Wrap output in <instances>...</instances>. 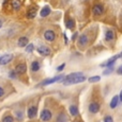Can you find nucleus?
Wrapping results in <instances>:
<instances>
[{
	"instance_id": "obj_1",
	"label": "nucleus",
	"mask_w": 122,
	"mask_h": 122,
	"mask_svg": "<svg viewBox=\"0 0 122 122\" xmlns=\"http://www.w3.org/2000/svg\"><path fill=\"white\" fill-rule=\"evenodd\" d=\"M86 80L85 76L80 72H75V73L69 74L67 76H65L64 79H62V83L64 85H70V84H78L81 83Z\"/></svg>"
},
{
	"instance_id": "obj_2",
	"label": "nucleus",
	"mask_w": 122,
	"mask_h": 122,
	"mask_svg": "<svg viewBox=\"0 0 122 122\" xmlns=\"http://www.w3.org/2000/svg\"><path fill=\"white\" fill-rule=\"evenodd\" d=\"M13 60L12 54H4L0 56V65H6L8 63H10Z\"/></svg>"
},
{
	"instance_id": "obj_3",
	"label": "nucleus",
	"mask_w": 122,
	"mask_h": 122,
	"mask_svg": "<svg viewBox=\"0 0 122 122\" xmlns=\"http://www.w3.org/2000/svg\"><path fill=\"white\" fill-rule=\"evenodd\" d=\"M51 119V112L48 111V109H44L43 112H41V120L42 121H49Z\"/></svg>"
},
{
	"instance_id": "obj_4",
	"label": "nucleus",
	"mask_w": 122,
	"mask_h": 122,
	"mask_svg": "<svg viewBox=\"0 0 122 122\" xmlns=\"http://www.w3.org/2000/svg\"><path fill=\"white\" fill-rule=\"evenodd\" d=\"M44 37H45L46 41H54L56 38V35H55V32L51 31V30H47V31L44 33Z\"/></svg>"
},
{
	"instance_id": "obj_5",
	"label": "nucleus",
	"mask_w": 122,
	"mask_h": 122,
	"mask_svg": "<svg viewBox=\"0 0 122 122\" xmlns=\"http://www.w3.org/2000/svg\"><path fill=\"white\" fill-rule=\"evenodd\" d=\"M92 11H93V14H94V15H102L103 12H104V8H103V5L101 3H98L93 6Z\"/></svg>"
},
{
	"instance_id": "obj_6",
	"label": "nucleus",
	"mask_w": 122,
	"mask_h": 122,
	"mask_svg": "<svg viewBox=\"0 0 122 122\" xmlns=\"http://www.w3.org/2000/svg\"><path fill=\"white\" fill-rule=\"evenodd\" d=\"M37 52L40 53V54L42 55H49L50 54V49L48 48V47H45V46H41L37 48Z\"/></svg>"
},
{
	"instance_id": "obj_7",
	"label": "nucleus",
	"mask_w": 122,
	"mask_h": 122,
	"mask_svg": "<svg viewBox=\"0 0 122 122\" xmlns=\"http://www.w3.org/2000/svg\"><path fill=\"white\" fill-rule=\"evenodd\" d=\"M61 79H63L62 76H55V78L45 80V81L42 83V85H49V84H53V83H55V82H57V81H60Z\"/></svg>"
},
{
	"instance_id": "obj_8",
	"label": "nucleus",
	"mask_w": 122,
	"mask_h": 122,
	"mask_svg": "<svg viewBox=\"0 0 122 122\" xmlns=\"http://www.w3.org/2000/svg\"><path fill=\"white\" fill-rule=\"evenodd\" d=\"M26 70H27V66H26V64H19L17 65L15 68V72L18 74H23L26 72Z\"/></svg>"
},
{
	"instance_id": "obj_9",
	"label": "nucleus",
	"mask_w": 122,
	"mask_h": 122,
	"mask_svg": "<svg viewBox=\"0 0 122 122\" xmlns=\"http://www.w3.org/2000/svg\"><path fill=\"white\" fill-rule=\"evenodd\" d=\"M88 36L85 34H83V35H80L79 36V39H78V46H80V47H84V46H86L87 44H88Z\"/></svg>"
},
{
	"instance_id": "obj_10",
	"label": "nucleus",
	"mask_w": 122,
	"mask_h": 122,
	"mask_svg": "<svg viewBox=\"0 0 122 122\" xmlns=\"http://www.w3.org/2000/svg\"><path fill=\"white\" fill-rule=\"evenodd\" d=\"M37 108L36 106H31L28 108V117L29 118H34L37 116Z\"/></svg>"
},
{
	"instance_id": "obj_11",
	"label": "nucleus",
	"mask_w": 122,
	"mask_h": 122,
	"mask_svg": "<svg viewBox=\"0 0 122 122\" xmlns=\"http://www.w3.org/2000/svg\"><path fill=\"white\" fill-rule=\"evenodd\" d=\"M98 109H100V105H98V103H91L90 106H89V111H90L91 112H93V114L98 112Z\"/></svg>"
},
{
	"instance_id": "obj_12",
	"label": "nucleus",
	"mask_w": 122,
	"mask_h": 122,
	"mask_svg": "<svg viewBox=\"0 0 122 122\" xmlns=\"http://www.w3.org/2000/svg\"><path fill=\"white\" fill-rule=\"evenodd\" d=\"M37 15V8H31L29 11L27 12V17L29 18V19H32V18H34Z\"/></svg>"
},
{
	"instance_id": "obj_13",
	"label": "nucleus",
	"mask_w": 122,
	"mask_h": 122,
	"mask_svg": "<svg viewBox=\"0 0 122 122\" xmlns=\"http://www.w3.org/2000/svg\"><path fill=\"white\" fill-rule=\"evenodd\" d=\"M115 38V33L112 31H110V30H108V31H106V33H105V39L106 41H112V39Z\"/></svg>"
},
{
	"instance_id": "obj_14",
	"label": "nucleus",
	"mask_w": 122,
	"mask_h": 122,
	"mask_svg": "<svg viewBox=\"0 0 122 122\" xmlns=\"http://www.w3.org/2000/svg\"><path fill=\"white\" fill-rule=\"evenodd\" d=\"M11 4H12V8L14 10H19L20 6H22V2L19 0H12Z\"/></svg>"
},
{
	"instance_id": "obj_15",
	"label": "nucleus",
	"mask_w": 122,
	"mask_h": 122,
	"mask_svg": "<svg viewBox=\"0 0 122 122\" xmlns=\"http://www.w3.org/2000/svg\"><path fill=\"white\" fill-rule=\"evenodd\" d=\"M17 45L19 47H26L28 45V38L27 37H20V38L18 39Z\"/></svg>"
},
{
	"instance_id": "obj_16",
	"label": "nucleus",
	"mask_w": 122,
	"mask_h": 122,
	"mask_svg": "<svg viewBox=\"0 0 122 122\" xmlns=\"http://www.w3.org/2000/svg\"><path fill=\"white\" fill-rule=\"evenodd\" d=\"M49 14H50V8H49V6H44L41 11V16L42 17H46Z\"/></svg>"
},
{
	"instance_id": "obj_17",
	"label": "nucleus",
	"mask_w": 122,
	"mask_h": 122,
	"mask_svg": "<svg viewBox=\"0 0 122 122\" xmlns=\"http://www.w3.org/2000/svg\"><path fill=\"white\" fill-rule=\"evenodd\" d=\"M118 57H119V55H116V56H114L112 58H110V60L108 61V62L105 64V66L106 67H112V65L115 64V62H116L117 60H118Z\"/></svg>"
},
{
	"instance_id": "obj_18",
	"label": "nucleus",
	"mask_w": 122,
	"mask_h": 122,
	"mask_svg": "<svg viewBox=\"0 0 122 122\" xmlns=\"http://www.w3.org/2000/svg\"><path fill=\"white\" fill-rule=\"evenodd\" d=\"M118 102H119V97L118 96H115V97L112 98L111 102H110V107H111V108H115V107L118 105Z\"/></svg>"
},
{
	"instance_id": "obj_19",
	"label": "nucleus",
	"mask_w": 122,
	"mask_h": 122,
	"mask_svg": "<svg viewBox=\"0 0 122 122\" xmlns=\"http://www.w3.org/2000/svg\"><path fill=\"white\" fill-rule=\"evenodd\" d=\"M40 69V64H39V62H32V64H31V70L32 71H37V70Z\"/></svg>"
},
{
	"instance_id": "obj_20",
	"label": "nucleus",
	"mask_w": 122,
	"mask_h": 122,
	"mask_svg": "<svg viewBox=\"0 0 122 122\" xmlns=\"http://www.w3.org/2000/svg\"><path fill=\"white\" fill-rule=\"evenodd\" d=\"M75 27V21H74V20L73 19H69V20H67V29H73V28Z\"/></svg>"
},
{
	"instance_id": "obj_21",
	"label": "nucleus",
	"mask_w": 122,
	"mask_h": 122,
	"mask_svg": "<svg viewBox=\"0 0 122 122\" xmlns=\"http://www.w3.org/2000/svg\"><path fill=\"white\" fill-rule=\"evenodd\" d=\"M70 112H71V115L72 116H76L77 114H78V108H77L76 106H71L70 107Z\"/></svg>"
},
{
	"instance_id": "obj_22",
	"label": "nucleus",
	"mask_w": 122,
	"mask_h": 122,
	"mask_svg": "<svg viewBox=\"0 0 122 122\" xmlns=\"http://www.w3.org/2000/svg\"><path fill=\"white\" fill-rule=\"evenodd\" d=\"M58 122H67V116L61 114L60 116L58 117Z\"/></svg>"
},
{
	"instance_id": "obj_23",
	"label": "nucleus",
	"mask_w": 122,
	"mask_h": 122,
	"mask_svg": "<svg viewBox=\"0 0 122 122\" xmlns=\"http://www.w3.org/2000/svg\"><path fill=\"white\" fill-rule=\"evenodd\" d=\"M13 117L12 116H6L2 119V122H13Z\"/></svg>"
},
{
	"instance_id": "obj_24",
	"label": "nucleus",
	"mask_w": 122,
	"mask_h": 122,
	"mask_svg": "<svg viewBox=\"0 0 122 122\" xmlns=\"http://www.w3.org/2000/svg\"><path fill=\"white\" fill-rule=\"evenodd\" d=\"M33 49H34V47H33V45H32V44L27 45V47H26V51H27V52H32V51H33Z\"/></svg>"
},
{
	"instance_id": "obj_25",
	"label": "nucleus",
	"mask_w": 122,
	"mask_h": 122,
	"mask_svg": "<svg viewBox=\"0 0 122 122\" xmlns=\"http://www.w3.org/2000/svg\"><path fill=\"white\" fill-rule=\"evenodd\" d=\"M100 76H92V78H89V82L93 83V82H98L100 81Z\"/></svg>"
},
{
	"instance_id": "obj_26",
	"label": "nucleus",
	"mask_w": 122,
	"mask_h": 122,
	"mask_svg": "<svg viewBox=\"0 0 122 122\" xmlns=\"http://www.w3.org/2000/svg\"><path fill=\"white\" fill-rule=\"evenodd\" d=\"M104 122H114V121H112V118H111V117H106V118H105L104 119Z\"/></svg>"
},
{
	"instance_id": "obj_27",
	"label": "nucleus",
	"mask_w": 122,
	"mask_h": 122,
	"mask_svg": "<svg viewBox=\"0 0 122 122\" xmlns=\"http://www.w3.org/2000/svg\"><path fill=\"white\" fill-rule=\"evenodd\" d=\"M64 66H65V64H62V65H60V66L57 68V70H58V71H61V70H62V69H64Z\"/></svg>"
},
{
	"instance_id": "obj_28",
	"label": "nucleus",
	"mask_w": 122,
	"mask_h": 122,
	"mask_svg": "<svg viewBox=\"0 0 122 122\" xmlns=\"http://www.w3.org/2000/svg\"><path fill=\"white\" fill-rule=\"evenodd\" d=\"M117 73H118V74H122V66L119 67V69L117 70Z\"/></svg>"
},
{
	"instance_id": "obj_29",
	"label": "nucleus",
	"mask_w": 122,
	"mask_h": 122,
	"mask_svg": "<svg viewBox=\"0 0 122 122\" xmlns=\"http://www.w3.org/2000/svg\"><path fill=\"white\" fill-rule=\"evenodd\" d=\"M3 95H4V90H3V88L0 87V97H2Z\"/></svg>"
},
{
	"instance_id": "obj_30",
	"label": "nucleus",
	"mask_w": 122,
	"mask_h": 122,
	"mask_svg": "<svg viewBox=\"0 0 122 122\" xmlns=\"http://www.w3.org/2000/svg\"><path fill=\"white\" fill-rule=\"evenodd\" d=\"M111 71H112V68H110V69L106 70V71H104V74H108L109 72H111Z\"/></svg>"
},
{
	"instance_id": "obj_31",
	"label": "nucleus",
	"mask_w": 122,
	"mask_h": 122,
	"mask_svg": "<svg viewBox=\"0 0 122 122\" xmlns=\"http://www.w3.org/2000/svg\"><path fill=\"white\" fill-rule=\"evenodd\" d=\"M119 101H122V90L120 92V96H119Z\"/></svg>"
},
{
	"instance_id": "obj_32",
	"label": "nucleus",
	"mask_w": 122,
	"mask_h": 122,
	"mask_svg": "<svg viewBox=\"0 0 122 122\" xmlns=\"http://www.w3.org/2000/svg\"><path fill=\"white\" fill-rule=\"evenodd\" d=\"M76 36H77V34L75 33V34H74V36H73V39H75V38H76Z\"/></svg>"
},
{
	"instance_id": "obj_33",
	"label": "nucleus",
	"mask_w": 122,
	"mask_h": 122,
	"mask_svg": "<svg viewBox=\"0 0 122 122\" xmlns=\"http://www.w3.org/2000/svg\"><path fill=\"white\" fill-rule=\"evenodd\" d=\"M1 27H2V20L0 19V28H1Z\"/></svg>"
},
{
	"instance_id": "obj_34",
	"label": "nucleus",
	"mask_w": 122,
	"mask_h": 122,
	"mask_svg": "<svg viewBox=\"0 0 122 122\" xmlns=\"http://www.w3.org/2000/svg\"><path fill=\"white\" fill-rule=\"evenodd\" d=\"M119 57H122V52H121V54H120V55H119Z\"/></svg>"
}]
</instances>
